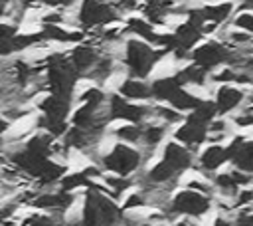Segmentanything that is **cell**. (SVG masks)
Returning <instances> with one entry per match:
<instances>
[{"mask_svg": "<svg viewBox=\"0 0 253 226\" xmlns=\"http://www.w3.org/2000/svg\"><path fill=\"white\" fill-rule=\"evenodd\" d=\"M233 28L253 34V12H249V10L237 12V14L233 16Z\"/></svg>", "mask_w": 253, "mask_h": 226, "instance_id": "obj_27", "label": "cell"}, {"mask_svg": "<svg viewBox=\"0 0 253 226\" xmlns=\"http://www.w3.org/2000/svg\"><path fill=\"white\" fill-rule=\"evenodd\" d=\"M200 2H204V0H200Z\"/></svg>", "mask_w": 253, "mask_h": 226, "instance_id": "obj_34", "label": "cell"}, {"mask_svg": "<svg viewBox=\"0 0 253 226\" xmlns=\"http://www.w3.org/2000/svg\"><path fill=\"white\" fill-rule=\"evenodd\" d=\"M184 186H186V188H192V190H198V192H204V194H208V196H211L213 190H215L213 182L204 180V178H200V176H192V178H188V180L184 182Z\"/></svg>", "mask_w": 253, "mask_h": 226, "instance_id": "obj_26", "label": "cell"}, {"mask_svg": "<svg viewBox=\"0 0 253 226\" xmlns=\"http://www.w3.org/2000/svg\"><path fill=\"white\" fill-rule=\"evenodd\" d=\"M168 133V125L158 123V121H144V131H142V147H146L148 151H154L166 137Z\"/></svg>", "mask_w": 253, "mask_h": 226, "instance_id": "obj_21", "label": "cell"}, {"mask_svg": "<svg viewBox=\"0 0 253 226\" xmlns=\"http://www.w3.org/2000/svg\"><path fill=\"white\" fill-rule=\"evenodd\" d=\"M144 206H148V200H146V196L140 190H132L123 200V210H126V212H130V210H142Z\"/></svg>", "mask_w": 253, "mask_h": 226, "instance_id": "obj_25", "label": "cell"}, {"mask_svg": "<svg viewBox=\"0 0 253 226\" xmlns=\"http://www.w3.org/2000/svg\"><path fill=\"white\" fill-rule=\"evenodd\" d=\"M233 123L237 125V127H253V113H237L235 117H233Z\"/></svg>", "mask_w": 253, "mask_h": 226, "instance_id": "obj_29", "label": "cell"}, {"mask_svg": "<svg viewBox=\"0 0 253 226\" xmlns=\"http://www.w3.org/2000/svg\"><path fill=\"white\" fill-rule=\"evenodd\" d=\"M194 119H198V121H204V123H211L217 115H219V111H217V105H215V101L213 99H204L192 113H190Z\"/></svg>", "mask_w": 253, "mask_h": 226, "instance_id": "obj_24", "label": "cell"}, {"mask_svg": "<svg viewBox=\"0 0 253 226\" xmlns=\"http://www.w3.org/2000/svg\"><path fill=\"white\" fill-rule=\"evenodd\" d=\"M200 8H202V14H204L206 22L219 26V24H225V22L231 20V16H233V12L237 8V2H233V0H219V2L204 4Z\"/></svg>", "mask_w": 253, "mask_h": 226, "instance_id": "obj_16", "label": "cell"}, {"mask_svg": "<svg viewBox=\"0 0 253 226\" xmlns=\"http://www.w3.org/2000/svg\"><path fill=\"white\" fill-rule=\"evenodd\" d=\"M225 163H229V151L221 143H210L198 155V169L204 176L211 174V172H217Z\"/></svg>", "mask_w": 253, "mask_h": 226, "instance_id": "obj_11", "label": "cell"}, {"mask_svg": "<svg viewBox=\"0 0 253 226\" xmlns=\"http://www.w3.org/2000/svg\"><path fill=\"white\" fill-rule=\"evenodd\" d=\"M117 93H121L128 101H136V103L148 101V99H152V85L140 77H125V81H121Z\"/></svg>", "mask_w": 253, "mask_h": 226, "instance_id": "obj_15", "label": "cell"}, {"mask_svg": "<svg viewBox=\"0 0 253 226\" xmlns=\"http://www.w3.org/2000/svg\"><path fill=\"white\" fill-rule=\"evenodd\" d=\"M213 206L211 196L192 190V188H180L172 194L168 208L164 210L170 216H188V218H202L206 216Z\"/></svg>", "mask_w": 253, "mask_h": 226, "instance_id": "obj_3", "label": "cell"}, {"mask_svg": "<svg viewBox=\"0 0 253 226\" xmlns=\"http://www.w3.org/2000/svg\"><path fill=\"white\" fill-rule=\"evenodd\" d=\"M150 117L158 119V123H164V125H174L184 119L182 111L174 109L172 105H154L150 111Z\"/></svg>", "mask_w": 253, "mask_h": 226, "instance_id": "obj_23", "label": "cell"}, {"mask_svg": "<svg viewBox=\"0 0 253 226\" xmlns=\"http://www.w3.org/2000/svg\"><path fill=\"white\" fill-rule=\"evenodd\" d=\"M71 101L69 97L63 95H55V93H47L43 95V99L40 101L38 109L42 115L49 117V119H59V121H67V117H71Z\"/></svg>", "mask_w": 253, "mask_h": 226, "instance_id": "obj_13", "label": "cell"}, {"mask_svg": "<svg viewBox=\"0 0 253 226\" xmlns=\"http://www.w3.org/2000/svg\"><path fill=\"white\" fill-rule=\"evenodd\" d=\"M166 165H170L178 174H184L186 170H190L194 167V151L188 149L186 145L178 143L176 139L168 141L162 147V157H160Z\"/></svg>", "mask_w": 253, "mask_h": 226, "instance_id": "obj_9", "label": "cell"}, {"mask_svg": "<svg viewBox=\"0 0 253 226\" xmlns=\"http://www.w3.org/2000/svg\"><path fill=\"white\" fill-rule=\"evenodd\" d=\"M77 202L73 192H65V190H47V192H38V196L32 200L34 208L45 210L49 214H57L63 216L67 214V210Z\"/></svg>", "mask_w": 253, "mask_h": 226, "instance_id": "obj_7", "label": "cell"}, {"mask_svg": "<svg viewBox=\"0 0 253 226\" xmlns=\"http://www.w3.org/2000/svg\"><path fill=\"white\" fill-rule=\"evenodd\" d=\"M190 57L194 63L202 65L204 69H208L211 73L223 65H229V61L233 57V50L221 40H206L192 50Z\"/></svg>", "mask_w": 253, "mask_h": 226, "instance_id": "obj_4", "label": "cell"}, {"mask_svg": "<svg viewBox=\"0 0 253 226\" xmlns=\"http://www.w3.org/2000/svg\"><path fill=\"white\" fill-rule=\"evenodd\" d=\"M172 226H196V222H194V220H190L188 216H182V218H178Z\"/></svg>", "mask_w": 253, "mask_h": 226, "instance_id": "obj_32", "label": "cell"}, {"mask_svg": "<svg viewBox=\"0 0 253 226\" xmlns=\"http://www.w3.org/2000/svg\"><path fill=\"white\" fill-rule=\"evenodd\" d=\"M69 59H71L73 67L77 69V73L89 75L93 71V67L97 65V61L101 59V56L89 44H75L71 48V52H69Z\"/></svg>", "mask_w": 253, "mask_h": 226, "instance_id": "obj_14", "label": "cell"}, {"mask_svg": "<svg viewBox=\"0 0 253 226\" xmlns=\"http://www.w3.org/2000/svg\"><path fill=\"white\" fill-rule=\"evenodd\" d=\"M204 101V97H200V95H196V93H192L190 89H186V87H180L174 95H172V99L168 101V105H172L174 109H178V111H194L200 103Z\"/></svg>", "mask_w": 253, "mask_h": 226, "instance_id": "obj_22", "label": "cell"}, {"mask_svg": "<svg viewBox=\"0 0 253 226\" xmlns=\"http://www.w3.org/2000/svg\"><path fill=\"white\" fill-rule=\"evenodd\" d=\"M150 85H152V99L162 101V103H168V101L172 99V95H174L180 87H184V85H180V81L176 79V73H174V75L156 77Z\"/></svg>", "mask_w": 253, "mask_h": 226, "instance_id": "obj_19", "label": "cell"}, {"mask_svg": "<svg viewBox=\"0 0 253 226\" xmlns=\"http://www.w3.org/2000/svg\"><path fill=\"white\" fill-rule=\"evenodd\" d=\"M245 91L241 85L235 83H225V85H217L215 93H213V101L217 105V111L221 117H227L231 111H235L237 107L243 105L245 101Z\"/></svg>", "mask_w": 253, "mask_h": 226, "instance_id": "obj_10", "label": "cell"}, {"mask_svg": "<svg viewBox=\"0 0 253 226\" xmlns=\"http://www.w3.org/2000/svg\"><path fill=\"white\" fill-rule=\"evenodd\" d=\"M140 226H170V224H164V222H144Z\"/></svg>", "mask_w": 253, "mask_h": 226, "instance_id": "obj_33", "label": "cell"}, {"mask_svg": "<svg viewBox=\"0 0 253 226\" xmlns=\"http://www.w3.org/2000/svg\"><path fill=\"white\" fill-rule=\"evenodd\" d=\"M253 206V188L251 186H243L239 192H237V196L233 198V208H243V206Z\"/></svg>", "mask_w": 253, "mask_h": 226, "instance_id": "obj_28", "label": "cell"}, {"mask_svg": "<svg viewBox=\"0 0 253 226\" xmlns=\"http://www.w3.org/2000/svg\"><path fill=\"white\" fill-rule=\"evenodd\" d=\"M176 79L180 81V85H196V87H202L206 85V81L210 79V71L204 69L202 65L198 63H188V65H182L176 73Z\"/></svg>", "mask_w": 253, "mask_h": 226, "instance_id": "obj_18", "label": "cell"}, {"mask_svg": "<svg viewBox=\"0 0 253 226\" xmlns=\"http://www.w3.org/2000/svg\"><path fill=\"white\" fill-rule=\"evenodd\" d=\"M142 131H144V123H121L119 127H115L111 131V135L121 143L140 145L142 143Z\"/></svg>", "mask_w": 253, "mask_h": 226, "instance_id": "obj_20", "label": "cell"}, {"mask_svg": "<svg viewBox=\"0 0 253 226\" xmlns=\"http://www.w3.org/2000/svg\"><path fill=\"white\" fill-rule=\"evenodd\" d=\"M150 111L152 107L136 103V101H128L121 93H113L109 99L111 119H117L123 123H144L150 117Z\"/></svg>", "mask_w": 253, "mask_h": 226, "instance_id": "obj_6", "label": "cell"}, {"mask_svg": "<svg viewBox=\"0 0 253 226\" xmlns=\"http://www.w3.org/2000/svg\"><path fill=\"white\" fill-rule=\"evenodd\" d=\"M99 163L107 172L130 176L146 163V159L142 157V151H138L134 145L117 141L115 145H111V149L107 153L101 155Z\"/></svg>", "mask_w": 253, "mask_h": 226, "instance_id": "obj_1", "label": "cell"}, {"mask_svg": "<svg viewBox=\"0 0 253 226\" xmlns=\"http://www.w3.org/2000/svg\"><path fill=\"white\" fill-rule=\"evenodd\" d=\"M208 135H210V123L198 121L192 115H188L186 121L174 131V139L178 143L186 145L192 151H196L198 147H202L208 141Z\"/></svg>", "mask_w": 253, "mask_h": 226, "instance_id": "obj_8", "label": "cell"}, {"mask_svg": "<svg viewBox=\"0 0 253 226\" xmlns=\"http://www.w3.org/2000/svg\"><path fill=\"white\" fill-rule=\"evenodd\" d=\"M126 30L134 38H140V40H144V42H148L152 46H156V40H158V34H160V32H156L154 24L148 22L144 16H132V18H128L126 20Z\"/></svg>", "mask_w": 253, "mask_h": 226, "instance_id": "obj_17", "label": "cell"}, {"mask_svg": "<svg viewBox=\"0 0 253 226\" xmlns=\"http://www.w3.org/2000/svg\"><path fill=\"white\" fill-rule=\"evenodd\" d=\"M43 4L49 8H71L77 4V0H43Z\"/></svg>", "mask_w": 253, "mask_h": 226, "instance_id": "obj_31", "label": "cell"}, {"mask_svg": "<svg viewBox=\"0 0 253 226\" xmlns=\"http://www.w3.org/2000/svg\"><path fill=\"white\" fill-rule=\"evenodd\" d=\"M235 226H253V210H243L235 216Z\"/></svg>", "mask_w": 253, "mask_h": 226, "instance_id": "obj_30", "label": "cell"}, {"mask_svg": "<svg viewBox=\"0 0 253 226\" xmlns=\"http://www.w3.org/2000/svg\"><path fill=\"white\" fill-rule=\"evenodd\" d=\"M117 18V4H111L109 0H81L77 6V26L81 28L107 26Z\"/></svg>", "mask_w": 253, "mask_h": 226, "instance_id": "obj_5", "label": "cell"}, {"mask_svg": "<svg viewBox=\"0 0 253 226\" xmlns=\"http://www.w3.org/2000/svg\"><path fill=\"white\" fill-rule=\"evenodd\" d=\"M166 50H154L152 44L140 40V38H130L125 42V65L132 73V77L144 79L146 75L152 73L154 65L162 57Z\"/></svg>", "mask_w": 253, "mask_h": 226, "instance_id": "obj_2", "label": "cell"}, {"mask_svg": "<svg viewBox=\"0 0 253 226\" xmlns=\"http://www.w3.org/2000/svg\"><path fill=\"white\" fill-rule=\"evenodd\" d=\"M227 151H229V163L235 169L253 174V141L235 137L227 145Z\"/></svg>", "mask_w": 253, "mask_h": 226, "instance_id": "obj_12", "label": "cell"}]
</instances>
